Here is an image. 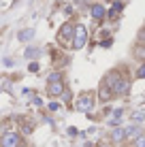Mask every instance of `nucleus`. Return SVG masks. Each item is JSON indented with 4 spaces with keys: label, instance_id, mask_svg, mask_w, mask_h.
<instances>
[{
    "label": "nucleus",
    "instance_id": "obj_1",
    "mask_svg": "<svg viewBox=\"0 0 145 147\" xmlns=\"http://www.w3.org/2000/svg\"><path fill=\"white\" fill-rule=\"evenodd\" d=\"M86 40H88V30L86 26H75V32H73V38H71V45L73 49H83L86 47Z\"/></svg>",
    "mask_w": 145,
    "mask_h": 147
},
{
    "label": "nucleus",
    "instance_id": "obj_2",
    "mask_svg": "<svg viewBox=\"0 0 145 147\" xmlns=\"http://www.w3.org/2000/svg\"><path fill=\"white\" fill-rule=\"evenodd\" d=\"M19 143H22V134L13 132V130H9L0 136V147H17Z\"/></svg>",
    "mask_w": 145,
    "mask_h": 147
},
{
    "label": "nucleus",
    "instance_id": "obj_3",
    "mask_svg": "<svg viewBox=\"0 0 145 147\" xmlns=\"http://www.w3.org/2000/svg\"><path fill=\"white\" fill-rule=\"evenodd\" d=\"M94 107V96L92 94H81L77 98V102H75V109L81 111V113H88V111H92Z\"/></svg>",
    "mask_w": 145,
    "mask_h": 147
},
{
    "label": "nucleus",
    "instance_id": "obj_4",
    "mask_svg": "<svg viewBox=\"0 0 145 147\" xmlns=\"http://www.w3.org/2000/svg\"><path fill=\"white\" fill-rule=\"evenodd\" d=\"M73 32H75V24H71V22L62 24V28H60V32H58V40H60V43L71 40L73 38Z\"/></svg>",
    "mask_w": 145,
    "mask_h": 147
},
{
    "label": "nucleus",
    "instance_id": "obj_5",
    "mask_svg": "<svg viewBox=\"0 0 145 147\" xmlns=\"http://www.w3.org/2000/svg\"><path fill=\"white\" fill-rule=\"evenodd\" d=\"M113 94H115V96H126L128 92H130V83H128V81L126 79H122V77H119L117 81H115V85H113Z\"/></svg>",
    "mask_w": 145,
    "mask_h": 147
},
{
    "label": "nucleus",
    "instance_id": "obj_6",
    "mask_svg": "<svg viewBox=\"0 0 145 147\" xmlns=\"http://www.w3.org/2000/svg\"><path fill=\"white\" fill-rule=\"evenodd\" d=\"M64 81H53V83H49L47 85V94L51 96V98H56V96H62V92H64Z\"/></svg>",
    "mask_w": 145,
    "mask_h": 147
},
{
    "label": "nucleus",
    "instance_id": "obj_7",
    "mask_svg": "<svg viewBox=\"0 0 145 147\" xmlns=\"http://www.w3.org/2000/svg\"><path fill=\"white\" fill-rule=\"evenodd\" d=\"M98 98H100L103 102H107V100H111V98H113V90L109 88L105 81L100 83V88H98Z\"/></svg>",
    "mask_w": 145,
    "mask_h": 147
},
{
    "label": "nucleus",
    "instance_id": "obj_8",
    "mask_svg": "<svg viewBox=\"0 0 145 147\" xmlns=\"http://www.w3.org/2000/svg\"><path fill=\"white\" fill-rule=\"evenodd\" d=\"M90 13H92V17L96 19V22H100V19H105V15H107V11H105V7H103V4H92Z\"/></svg>",
    "mask_w": 145,
    "mask_h": 147
},
{
    "label": "nucleus",
    "instance_id": "obj_9",
    "mask_svg": "<svg viewBox=\"0 0 145 147\" xmlns=\"http://www.w3.org/2000/svg\"><path fill=\"white\" fill-rule=\"evenodd\" d=\"M32 36H34V30H32V28H28V30H22V32L17 34V38L22 40V43H28V40H32Z\"/></svg>",
    "mask_w": 145,
    "mask_h": 147
},
{
    "label": "nucleus",
    "instance_id": "obj_10",
    "mask_svg": "<svg viewBox=\"0 0 145 147\" xmlns=\"http://www.w3.org/2000/svg\"><path fill=\"white\" fill-rule=\"evenodd\" d=\"M124 9V4L122 2H113V7H111V11H109L107 15H109V19H117V15H119V11Z\"/></svg>",
    "mask_w": 145,
    "mask_h": 147
},
{
    "label": "nucleus",
    "instance_id": "obj_11",
    "mask_svg": "<svg viewBox=\"0 0 145 147\" xmlns=\"http://www.w3.org/2000/svg\"><path fill=\"white\" fill-rule=\"evenodd\" d=\"M124 136H126V128H115V130H113V134H111V139L113 141H122Z\"/></svg>",
    "mask_w": 145,
    "mask_h": 147
},
{
    "label": "nucleus",
    "instance_id": "obj_12",
    "mask_svg": "<svg viewBox=\"0 0 145 147\" xmlns=\"http://www.w3.org/2000/svg\"><path fill=\"white\" fill-rule=\"evenodd\" d=\"M38 53H41V51H38L36 47H28L24 55H26V60H34V58H38Z\"/></svg>",
    "mask_w": 145,
    "mask_h": 147
},
{
    "label": "nucleus",
    "instance_id": "obj_13",
    "mask_svg": "<svg viewBox=\"0 0 145 147\" xmlns=\"http://www.w3.org/2000/svg\"><path fill=\"white\" fill-rule=\"evenodd\" d=\"M119 117H122V109H115V111H113V117L109 119V126H117L119 124Z\"/></svg>",
    "mask_w": 145,
    "mask_h": 147
},
{
    "label": "nucleus",
    "instance_id": "obj_14",
    "mask_svg": "<svg viewBox=\"0 0 145 147\" xmlns=\"http://www.w3.org/2000/svg\"><path fill=\"white\" fill-rule=\"evenodd\" d=\"M62 79H64V77H62V73H60V70H53V73L47 77V83H53V81H62Z\"/></svg>",
    "mask_w": 145,
    "mask_h": 147
},
{
    "label": "nucleus",
    "instance_id": "obj_15",
    "mask_svg": "<svg viewBox=\"0 0 145 147\" xmlns=\"http://www.w3.org/2000/svg\"><path fill=\"white\" fill-rule=\"evenodd\" d=\"M134 147H145V134H141L137 141H134Z\"/></svg>",
    "mask_w": 145,
    "mask_h": 147
},
{
    "label": "nucleus",
    "instance_id": "obj_16",
    "mask_svg": "<svg viewBox=\"0 0 145 147\" xmlns=\"http://www.w3.org/2000/svg\"><path fill=\"white\" fill-rule=\"evenodd\" d=\"M137 77H139V79H143V77H145V64H141V66H139V70H137Z\"/></svg>",
    "mask_w": 145,
    "mask_h": 147
},
{
    "label": "nucleus",
    "instance_id": "obj_17",
    "mask_svg": "<svg viewBox=\"0 0 145 147\" xmlns=\"http://www.w3.org/2000/svg\"><path fill=\"white\" fill-rule=\"evenodd\" d=\"M134 53H137V58H141V60L145 58V49L143 47H137V51H134Z\"/></svg>",
    "mask_w": 145,
    "mask_h": 147
},
{
    "label": "nucleus",
    "instance_id": "obj_18",
    "mask_svg": "<svg viewBox=\"0 0 145 147\" xmlns=\"http://www.w3.org/2000/svg\"><path fill=\"white\" fill-rule=\"evenodd\" d=\"M28 70H30V73H36V70H38V64H36V62H32V64L28 66Z\"/></svg>",
    "mask_w": 145,
    "mask_h": 147
},
{
    "label": "nucleus",
    "instance_id": "obj_19",
    "mask_svg": "<svg viewBox=\"0 0 145 147\" xmlns=\"http://www.w3.org/2000/svg\"><path fill=\"white\" fill-rule=\"evenodd\" d=\"M143 117H145V115H143V113H134V115H132V119H134V121H141Z\"/></svg>",
    "mask_w": 145,
    "mask_h": 147
},
{
    "label": "nucleus",
    "instance_id": "obj_20",
    "mask_svg": "<svg viewBox=\"0 0 145 147\" xmlns=\"http://www.w3.org/2000/svg\"><path fill=\"white\" fill-rule=\"evenodd\" d=\"M22 130L28 134V132H32V126H30V124H24V128H22Z\"/></svg>",
    "mask_w": 145,
    "mask_h": 147
},
{
    "label": "nucleus",
    "instance_id": "obj_21",
    "mask_svg": "<svg viewBox=\"0 0 145 147\" xmlns=\"http://www.w3.org/2000/svg\"><path fill=\"white\" fill-rule=\"evenodd\" d=\"M58 107H60L58 102H49V109H51V111H58Z\"/></svg>",
    "mask_w": 145,
    "mask_h": 147
},
{
    "label": "nucleus",
    "instance_id": "obj_22",
    "mask_svg": "<svg viewBox=\"0 0 145 147\" xmlns=\"http://www.w3.org/2000/svg\"><path fill=\"white\" fill-rule=\"evenodd\" d=\"M139 40H143V43H145V30H141V32H139Z\"/></svg>",
    "mask_w": 145,
    "mask_h": 147
},
{
    "label": "nucleus",
    "instance_id": "obj_23",
    "mask_svg": "<svg viewBox=\"0 0 145 147\" xmlns=\"http://www.w3.org/2000/svg\"><path fill=\"white\" fill-rule=\"evenodd\" d=\"M98 147H111V145H105V143H103V145H98Z\"/></svg>",
    "mask_w": 145,
    "mask_h": 147
},
{
    "label": "nucleus",
    "instance_id": "obj_24",
    "mask_svg": "<svg viewBox=\"0 0 145 147\" xmlns=\"http://www.w3.org/2000/svg\"><path fill=\"white\" fill-rule=\"evenodd\" d=\"M17 147H26V145H24V143H19V145H17Z\"/></svg>",
    "mask_w": 145,
    "mask_h": 147
}]
</instances>
